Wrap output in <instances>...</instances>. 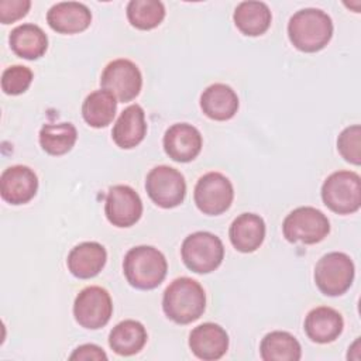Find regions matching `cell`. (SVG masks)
<instances>
[{
	"label": "cell",
	"mask_w": 361,
	"mask_h": 361,
	"mask_svg": "<svg viewBox=\"0 0 361 361\" xmlns=\"http://www.w3.org/2000/svg\"><path fill=\"white\" fill-rule=\"evenodd\" d=\"M240 106L238 96L224 83H213L200 94V109L212 120L226 121L234 117Z\"/></svg>",
	"instance_id": "21"
},
{
	"label": "cell",
	"mask_w": 361,
	"mask_h": 361,
	"mask_svg": "<svg viewBox=\"0 0 361 361\" xmlns=\"http://www.w3.org/2000/svg\"><path fill=\"white\" fill-rule=\"evenodd\" d=\"M233 20L244 35L258 37L269 28L272 14L264 1H241L234 10Z\"/></svg>",
	"instance_id": "24"
},
{
	"label": "cell",
	"mask_w": 361,
	"mask_h": 361,
	"mask_svg": "<svg viewBox=\"0 0 361 361\" xmlns=\"http://www.w3.org/2000/svg\"><path fill=\"white\" fill-rule=\"evenodd\" d=\"M165 17V7L159 0H131L127 4V18L138 30H152Z\"/></svg>",
	"instance_id": "28"
},
{
	"label": "cell",
	"mask_w": 361,
	"mask_h": 361,
	"mask_svg": "<svg viewBox=\"0 0 361 361\" xmlns=\"http://www.w3.org/2000/svg\"><path fill=\"white\" fill-rule=\"evenodd\" d=\"M228 237L237 251L254 252L264 243L265 221L255 213H243L233 220Z\"/></svg>",
	"instance_id": "20"
},
{
	"label": "cell",
	"mask_w": 361,
	"mask_h": 361,
	"mask_svg": "<svg viewBox=\"0 0 361 361\" xmlns=\"http://www.w3.org/2000/svg\"><path fill=\"white\" fill-rule=\"evenodd\" d=\"M100 86L110 92L118 102H130L141 92L142 75L133 61L118 58L109 62L103 69Z\"/></svg>",
	"instance_id": "11"
},
{
	"label": "cell",
	"mask_w": 361,
	"mask_h": 361,
	"mask_svg": "<svg viewBox=\"0 0 361 361\" xmlns=\"http://www.w3.org/2000/svg\"><path fill=\"white\" fill-rule=\"evenodd\" d=\"M259 354L264 361H299L302 347L290 333L275 330L261 340Z\"/></svg>",
	"instance_id": "25"
},
{
	"label": "cell",
	"mask_w": 361,
	"mask_h": 361,
	"mask_svg": "<svg viewBox=\"0 0 361 361\" xmlns=\"http://www.w3.org/2000/svg\"><path fill=\"white\" fill-rule=\"evenodd\" d=\"M106 259L107 252L100 243L85 241L71 250L66 265L73 276L79 279H90L104 268Z\"/></svg>",
	"instance_id": "17"
},
{
	"label": "cell",
	"mask_w": 361,
	"mask_h": 361,
	"mask_svg": "<svg viewBox=\"0 0 361 361\" xmlns=\"http://www.w3.org/2000/svg\"><path fill=\"white\" fill-rule=\"evenodd\" d=\"M340 155L353 165L361 164V127L358 124L345 127L337 138Z\"/></svg>",
	"instance_id": "29"
},
{
	"label": "cell",
	"mask_w": 361,
	"mask_h": 361,
	"mask_svg": "<svg viewBox=\"0 0 361 361\" xmlns=\"http://www.w3.org/2000/svg\"><path fill=\"white\" fill-rule=\"evenodd\" d=\"M283 237L289 243L316 244L330 233L327 216L316 207L302 206L292 210L282 223Z\"/></svg>",
	"instance_id": "7"
},
{
	"label": "cell",
	"mask_w": 361,
	"mask_h": 361,
	"mask_svg": "<svg viewBox=\"0 0 361 361\" xmlns=\"http://www.w3.org/2000/svg\"><path fill=\"white\" fill-rule=\"evenodd\" d=\"M353 259L338 251L323 255L314 267V282L326 296H340L345 293L354 281Z\"/></svg>",
	"instance_id": "6"
},
{
	"label": "cell",
	"mask_w": 361,
	"mask_h": 361,
	"mask_svg": "<svg viewBox=\"0 0 361 361\" xmlns=\"http://www.w3.org/2000/svg\"><path fill=\"white\" fill-rule=\"evenodd\" d=\"M47 23L56 32L76 34L90 25L92 13L83 3L61 1L48 10Z\"/></svg>",
	"instance_id": "16"
},
{
	"label": "cell",
	"mask_w": 361,
	"mask_h": 361,
	"mask_svg": "<svg viewBox=\"0 0 361 361\" xmlns=\"http://www.w3.org/2000/svg\"><path fill=\"white\" fill-rule=\"evenodd\" d=\"M78 138L76 127L72 123L44 124L39 130V145L49 155L69 152Z\"/></svg>",
	"instance_id": "27"
},
{
	"label": "cell",
	"mask_w": 361,
	"mask_h": 361,
	"mask_svg": "<svg viewBox=\"0 0 361 361\" xmlns=\"http://www.w3.org/2000/svg\"><path fill=\"white\" fill-rule=\"evenodd\" d=\"M288 37L292 45L302 52L323 49L333 37V21L320 8H302L288 23Z\"/></svg>",
	"instance_id": "2"
},
{
	"label": "cell",
	"mask_w": 361,
	"mask_h": 361,
	"mask_svg": "<svg viewBox=\"0 0 361 361\" xmlns=\"http://www.w3.org/2000/svg\"><path fill=\"white\" fill-rule=\"evenodd\" d=\"M117 110V99L107 90H94L86 96L82 104L83 120L93 128L107 127Z\"/></svg>",
	"instance_id": "26"
},
{
	"label": "cell",
	"mask_w": 361,
	"mask_h": 361,
	"mask_svg": "<svg viewBox=\"0 0 361 361\" xmlns=\"http://www.w3.org/2000/svg\"><path fill=\"white\" fill-rule=\"evenodd\" d=\"M145 189L149 199L162 209L179 206L186 195L183 175L168 165L152 168L145 178Z\"/></svg>",
	"instance_id": "8"
},
{
	"label": "cell",
	"mask_w": 361,
	"mask_h": 361,
	"mask_svg": "<svg viewBox=\"0 0 361 361\" xmlns=\"http://www.w3.org/2000/svg\"><path fill=\"white\" fill-rule=\"evenodd\" d=\"M148 334L145 327L137 320H123L116 324L109 334V345L118 355H134L140 353L145 343Z\"/></svg>",
	"instance_id": "23"
},
{
	"label": "cell",
	"mask_w": 361,
	"mask_h": 361,
	"mask_svg": "<svg viewBox=\"0 0 361 361\" xmlns=\"http://www.w3.org/2000/svg\"><path fill=\"white\" fill-rule=\"evenodd\" d=\"M107 220L116 227H131L142 214L140 195L127 185H116L109 189L104 203Z\"/></svg>",
	"instance_id": "12"
},
{
	"label": "cell",
	"mask_w": 361,
	"mask_h": 361,
	"mask_svg": "<svg viewBox=\"0 0 361 361\" xmlns=\"http://www.w3.org/2000/svg\"><path fill=\"white\" fill-rule=\"evenodd\" d=\"M31 7L30 0H1L0 1V21L3 24L14 23L27 16Z\"/></svg>",
	"instance_id": "31"
},
{
	"label": "cell",
	"mask_w": 361,
	"mask_h": 361,
	"mask_svg": "<svg viewBox=\"0 0 361 361\" xmlns=\"http://www.w3.org/2000/svg\"><path fill=\"white\" fill-rule=\"evenodd\" d=\"M162 142L171 159L176 162H190L200 154L203 140L200 131L192 124L176 123L165 131Z\"/></svg>",
	"instance_id": "14"
},
{
	"label": "cell",
	"mask_w": 361,
	"mask_h": 361,
	"mask_svg": "<svg viewBox=\"0 0 361 361\" xmlns=\"http://www.w3.org/2000/svg\"><path fill=\"white\" fill-rule=\"evenodd\" d=\"M113 313L110 293L102 286H87L82 289L73 302V316L79 326L97 330L104 327Z\"/></svg>",
	"instance_id": "10"
},
{
	"label": "cell",
	"mask_w": 361,
	"mask_h": 361,
	"mask_svg": "<svg viewBox=\"0 0 361 361\" xmlns=\"http://www.w3.org/2000/svg\"><path fill=\"white\" fill-rule=\"evenodd\" d=\"M206 309V293L202 285L188 276L173 279L164 292L162 310L178 324L197 320Z\"/></svg>",
	"instance_id": "1"
},
{
	"label": "cell",
	"mask_w": 361,
	"mask_h": 361,
	"mask_svg": "<svg viewBox=\"0 0 361 361\" xmlns=\"http://www.w3.org/2000/svg\"><path fill=\"white\" fill-rule=\"evenodd\" d=\"M147 134L145 113L140 104H130L116 120L111 131L113 141L123 149L137 147Z\"/></svg>",
	"instance_id": "18"
},
{
	"label": "cell",
	"mask_w": 361,
	"mask_h": 361,
	"mask_svg": "<svg viewBox=\"0 0 361 361\" xmlns=\"http://www.w3.org/2000/svg\"><path fill=\"white\" fill-rule=\"evenodd\" d=\"M69 360L75 361H106L107 354L96 344H83L73 350V353L69 355Z\"/></svg>",
	"instance_id": "32"
},
{
	"label": "cell",
	"mask_w": 361,
	"mask_h": 361,
	"mask_svg": "<svg viewBox=\"0 0 361 361\" xmlns=\"http://www.w3.org/2000/svg\"><path fill=\"white\" fill-rule=\"evenodd\" d=\"M189 347L197 358L214 361L227 353L228 334L216 323H203L190 331Z\"/></svg>",
	"instance_id": "15"
},
{
	"label": "cell",
	"mask_w": 361,
	"mask_h": 361,
	"mask_svg": "<svg viewBox=\"0 0 361 361\" xmlns=\"http://www.w3.org/2000/svg\"><path fill=\"white\" fill-rule=\"evenodd\" d=\"M32 71L23 65H13L1 75V89L6 94L17 96L24 93L32 82Z\"/></svg>",
	"instance_id": "30"
},
{
	"label": "cell",
	"mask_w": 361,
	"mask_h": 361,
	"mask_svg": "<svg viewBox=\"0 0 361 361\" xmlns=\"http://www.w3.org/2000/svg\"><path fill=\"white\" fill-rule=\"evenodd\" d=\"M180 255L183 264L190 271L209 274L220 267L224 258V245L216 234L196 231L183 240Z\"/></svg>",
	"instance_id": "4"
},
{
	"label": "cell",
	"mask_w": 361,
	"mask_h": 361,
	"mask_svg": "<svg viewBox=\"0 0 361 361\" xmlns=\"http://www.w3.org/2000/svg\"><path fill=\"white\" fill-rule=\"evenodd\" d=\"M343 327V316L336 309L329 306H319L312 309L305 319L306 336L319 344H327L338 338Z\"/></svg>",
	"instance_id": "19"
},
{
	"label": "cell",
	"mask_w": 361,
	"mask_h": 361,
	"mask_svg": "<svg viewBox=\"0 0 361 361\" xmlns=\"http://www.w3.org/2000/svg\"><path fill=\"white\" fill-rule=\"evenodd\" d=\"M323 203L337 214L355 213L361 206V179L357 172L337 171L322 185Z\"/></svg>",
	"instance_id": "5"
},
{
	"label": "cell",
	"mask_w": 361,
	"mask_h": 361,
	"mask_svg": "<svg viewBox=\"0 0 361 361\" xmlns=\"http://www.w3.org/2000/svg\"><path fill=\"white\" fill-rule=\"evenodd\" d=\"M38 190L35 172L25 165H13L3 171L0 176V195L11 204L28 203Z\"/></svg>",
	"instance_id": "13"
},
{
	"label": "cell",
	"mask_w": 361,
	"mask_h": 361,
	"mask_svg": "<svg viewBox=\"0 0 361 361\" xmlns=\"http://www.w3.org/2000/svg\"><path fill=\"white\" fill-rule=\"evenodd\" d=\"M127 282L137 289L149 290L161 285L166 276L165 255L152 245H138L127 251L123 261Z\"/></svg>",
	"instance_id": "3"
},
{
	"label": "cell",
	"mask_w": 361,
	"mask_h": 361,
	"mask_svg": "<svg viewBox=\"0 0 361 361\" xmlns=\"http://www.w3.org/2000/svg\"><path fill=\"white\" fill-rule=\"evenodd\" d=\"M193 199L203 214L219 216L228 210L233 203V183L220 172H207L199 178Z\"/></svg>",
	"instance_id": "9"
},
{
	"label": "cell",
	"mask_w": 361,
	"mask_h": 361,
	"mask_svg": "<svg viewBox=\"0 0 361 361\" xmlns=\"http://www.w3.org/2000/svg\"><path fill=\"white\" fill-rule=\"evenodd\" d=\"M11 51L24 59H38L48 48V37L35 24H21L13 28L8 37Z\"/></svg>",
	"instance_id": "22"
}]
</instances>
